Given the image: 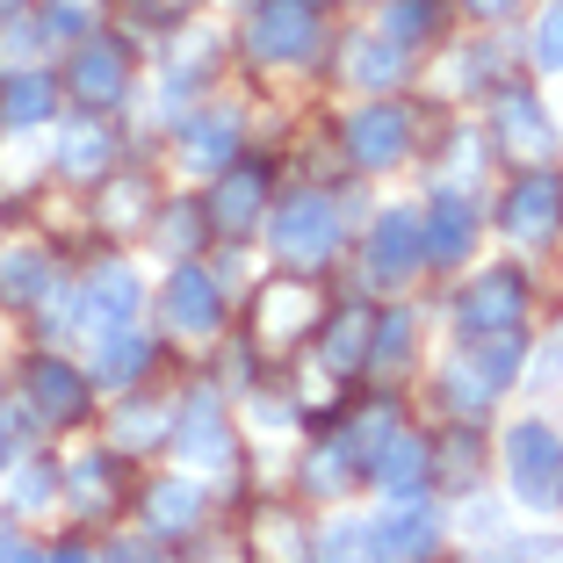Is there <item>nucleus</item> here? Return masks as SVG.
Here are the masks:
<instances>
[{
  "mask_svg": "<svg viewBox=\"0 0 563 563\" xmlns=\"http://www.w3.org/2000/svg\"><path fill=\"white\" fill-rule=\"evenodd\" d=\"M36 275H44V261H36V253H15V261H0V289H8L15 303L36 289Z\"/></svg>",
  "mask_w": 563,
  "mask_h": 563,
  "instance_id": "obj_36",
  "label": "nucleus"
},
{
  "mask_svg": "<svg viewBox=\"0 0 563 563\" xmlns=\"http://www.w3.org/2000/svg\"><path fill=\"white\" fill-rule=\"evenodd\" d=\"M419 261H427V224H419L412 210H390V217L376 224V246H368V267H376V282H405Z\"/></svg>",
  "mask_w": 563,
  "mask_h": 563,
  "instance_id": "obj_7",
  "label": "nucleus"
},
{
  "mask_svg": "<svg viewBox=\"0 0 563 563\" xmlns=\"http://www.w3.org/2000/svg\"><path fill=\"white\" fill-rule=\"evenodd\" d=\"M166 224H174V246H181V253H188V246H202V217L188 210V202H181L174 217H166Z\"/></svg>",
  "mask_w": 563,
  "mask_h": 563,
  "instance_id": "obj_37",
  "label": "nucleus"
},
{
  "mask_svg": "<svg viewBox=\"0 0 563 563\" xmlns=\"http://www.w3.org/2000/svg\"><path fill=\"white\" fill-rule=\"evenodd\" d=\"M181 152H188L196 166H224V159H232V123H188Z\"/></svg>",
  "mask_w": 563,
  "mask_h": 563,
  "instance_id": "obj_28",
  "label": "nucleus"
},
{
  "mask_svg": "<svg viewBox=\"0 0 563 563\" xmlns=\"http://www.w3.org/2000/svg\"><path fill=\"white\" fill-rule=\"evenodd\" d=\"M131 311H137V275L131 267H101V275L87 282V318H95L101 332H123Z\"/></svg>",
  "mask_w": 563,
  "mask_h": 563,
  "instance_id": "obj_14",
  "label": "nucleus"
},
{
  "mask_svg": "<svg viewBox=\"0 0 563 563\" xmlns=\"http://www.w3.org/2000/svg\"><path fill=\"white\" fill-rule=\"evenodd\" d=\"M463 362L477 368L492 390H498V383H514L520 376V332L514 325H506V332H477V340H463Z\"/></svg>",
  "mask_w": 563,
  "mask_h": 563,
  "instance_id": "obj_19",
  "label": "nucleus"
},
{
  "mask_svg": "<svg viewBox=\"0 0 563 563\" xmlns=\"http://www.w3.org/2000/svg\"><path fill=\"white\" fill-rule=\"evenodd\" d=\"M433 30H441V0H390V22H383L390 44H419Z\"/></svg>",
  "mask_w": 563,
  "mask_h": 563,
  "instance_id": "obj_24",
  "label": "nucleus"
},
{
  "mask_svg": "<svg viewBox=\"0 0 563 563\" xmlns=\"http://www.w3.org/2000/svg\"><path fill=\"white\" fill-rule=\"evenodd\" d=\"M44 563H87V549H58V556H44Z\"/></svg>",
  "mask_w": 563,
  "mask_h": 563,
  "instance_id": "obj_41",
  "label": "nucleus"
},
{
  "mask_svg": "<svg viewBox=\"0 0 563 563\" xmlns=\"http://www.w3.org/2000/svg\"><path fill=\"white\" fill-rule=\"evenodd\" d=\"M470 239H477V210L455 196L433 202V224H427V261H463Z\"/></svg>",
  "mask_w": 563,
  "mask_h": 563,
  "instance_id": "obj_17",
  "label": "nucleus"
},
{
  "mask_svg": "<svg viewBox=\"0 0 563 563\" xmlns=\"http://www.w3.org/2000/svg\"><path fill=\"white\" fill-rule=\"evenodd\" d=\"M0 470H8V433H0Z\"/></svg>",
  "mask_w": 563,
  "mask_h": 563,
  "instance_id": "obj_44",
  "label": "nucleus"
},
{
  "mask_svg": "<svg viewBox=\"0 0 563 563\" xmlns=\"http://www.w3.org/2000/svg\"><path fill=\"white\" fill-rule=\"evenodd\" d=\"M73 477H80V484H73V498H80V506H101V498L117 492V484H109V477H117V470H109V455H87Z\"/></svg>",
  "mask_w": 563,
  "mask_h": 563,
  "instance_id": "obj_31",
  "label": "nucleus"
},
{
  "mask_svg": "<svg viewBox=\"0 0 563 563\" xmlns=\"http://www.w3.org/2000/svg\"><path fill=\"white\" fill-rule=\"evenodd\" d=\"M534 556H542V563H563V542H549V549H534Z\"/></svg>",
  "mask_w": 563,
  "mask_h": 563,
  "instance_id": "obj_42",
  "label": "nucleus"
},
{
  "mask_svg": "<svg viewBox=\"0 0 563 563\" xmlns=\"http://www.w3.org/2000/svg\"><path fill=\"white\" fill-rule=\"evenodd\" d=\"M166 318L181 332H210L217 318H224V303H217V282L202 275V267H181V275L166 282Z\"/></svg>",
  "mask_w": 563,
  "mask_h": 563,
  "instance_id": "obj_11",
  "label": "nucleus"
},
{
  "mask_svg": "<svg viewBox=\"0 0 563 563\" xmlns=\"http://www.w3.org/2000/svg\"><path fill=\"white\" fill-rule=\"evenodd\" d=\"M145 362H152L145 340H109V347H101V383H137Z\"/></svg>",
  "mask_w": 563,
  "mask_h": 563,
  "instance_id": "obj_29",
  "label": "nucleus"
},
{
  "mask_svg": "<svg viewBox=\"0 0 563 563\" xmlns=\"http://www.w3.org/2000/svg\"><path fill=\"white\" fill-rule=\"evenodd\" d=\"M332 246H340V210H332L325 196H297V202H282V217H275V253H282V261L318 267Z\"/></svg>",
  "mask_w": 563,
  "mask_h": 563,
  "instance_id": "obj_3",
  "label": "nucleus"
},
{
  "mask_svg": "<svg viewBox=\"0 0 563 563\" xmlns=\"http://www.w3.org/2000/svg\"><path fill=\"white\" fill-rule=\"evenodd\" d=\"M73 95L80 101H117L123 95V51L101 44V36H87L80 58H73Z\"/></svg>",
  "mask_w": 563,
  "mask_h": 563,
  "instance_id": "obj_13",
  "label": "nucleus"
},
{
  "mask_svg": "<svg viewBox=\"0 0 563 563\" xmlns=\"http://www.w3.org/2000/svg\"><path fill=\"white\" fill-rule=\"evenodd\" d=\"M87 22H95V0H51L44 36H87Z\"/></svg>",
  "mask_w": 563,
  "mask_h": 563,
  "instance_id": "obj_32",
  "label": "nucleus"
},
{
  "mask_svg": "<svg viewBox=\"0 0 563 563\" xmlns=\"http://www.w3.org/2000/svg\"><path fill=\"white\" fill-rule=\"evenodd\" d=\"M196 520H202V492L188 477L152 484V528H159V534H188Z\"/></svg>",
  "mask_w": 563,
  "mask_h": 563,
  "instance_id": "obj_21",
  "label": "nucleus"
},
{
  "mask_svg": "<svg viewBox=\"0 0 563 563\" xmlns=\"http://www.w3.org/2000/svg\"><path fill=\"white\" fill-rule=\"evenodd\" d=\"M109 152H117V131H101V123H80V131L58 145V166H66L73 181H87V174H101V166H109Z\"/></svg>",
  "mask_w": 563,
  "mask_h": 563,
  "instance_id": "obj_23",
  "label": "nucleus"
},
{
  "mask_svg": "<svg viewBox=\"0 0 563 563\" xmlns=\"http://www.w3.org/2000/svg\"><path fill=\"white\" fill-rule=\"evenodd\" d=\"M563 224V181L556 174H528V181L506 196V232L520 239V246H549Z\"/></svg>",
  "mask_w": 563,
  "mask_h": 563,
  "instance_id": "obj_5",
  "label": "nucleus"
},
{
  "mask_svg": "<svg viewBox=\"0 0 563 563\" xmlns=\"http://www.w3.org/2000/svg\"><path fill=\"white\" fill-rule=\"evenodd\" d=\"M347 66H354V80L390 87V80H405V44H390V36H354Z\"/></svg>",
  "mask_w": 563,
  "mask_h": 563,
  "instance_id": "obj_22",
  "label": "nucleus"
},
{
  "mask_svg": "<svg viewBox=\"0 0 563 563\" xmlns=\"http://www.w3.org/2000/svg\"><path fill=\"white\" fill-rule=\"evenodd\" d=\"M261 196H267V174H261V166H246V174H232V181L217 188L210 217L224 224V232H246L253 217H261Z\"/></svg>",
  "mask_w": 563,
  "mask_h": 563,
  "instance_id": "obj_20",
  "label": "nucleus"
},
{
  "mask_svg": "<svg viewBox=\"0 0 563 563\" xmlns=\"http://www.w3.org/2000/svg\"><path fill=\"white\" fill-rule=\"evenodd\" d=\"M159 419H166L159 405H131V412H123V427H117V441H123V448H145V441H159V433H166Z\"/></svg>",
  "mask_w": 563,
  "mask_h": 563,
  "instance_id": "obj_35",
  "label": "nucleus"
},
{
  "mask_svg": "<svg viewBox=\"0 0 563 563\" xmlns=\"http://www.w3.org/2000/svg\"><path fill=\"white\" fill-rule=\"evenodd\" d=\"M0 563H44V556H30V549L15 542V528H0Z\"/></svg>",
  "mask_w": 563,
  "mask_h": 563,
  "instance_id": "obj_38",
  "label": "nucleus"
},
{
  "mask_svg": "<svg viewBox=\"0 0 563 563\" xmlns=\"http://www.w3.org/2000/svg\"><path fill=\"white\" fill-rule=\"evenodd\" d=\"M44 117H51V73H15L0 87V123L8 131H36Z\"/></svg>",
  "mask_w": 563,
  "mask_h": 563,
  "instance_id": "obj_18",
  "label": "nucleus"
},
{
  "mask_svg": "<svg viewBox=\"0 0 563 563\" xmlns=\"http://www.w3.org/2000/svg\"><path fill=\"white\" fill-rule=\"evenodd\" d=\"M174 448H181L188 463H202V470H232V433H224V405H217V390H196V398L181 405Z\"/></svg>",
  "mask_w": 563,
  "mask_h": 563,
  "instance_id": "obj_6",
  "label": "nucleus"
},
{
  "mask_svg": "<svg viewBox=\"0 0 563 563\" xmlns=\"http://www.w3.org/2000/svg\"><path fill=\"white\" fill-rule=\"evenodd\" d=\"M318 563H376V534L340 520V528H325V542H318Z\"/></svg>",
  "mask_w": 563,
  "mask_h": 563,
  "instance_id": "obj_26",
  "label": "nucleus"
},
{
  "mask_svg": "<svg viewBox=\"0 0 563 563\" xmlns=\"http://www.w3.org/2000/svg\"><path fill=\"white\" fill-rule=\"evenodd\" d=\"M303 318H311V289H297V282H289V289H267V311H261L267 340H275V332H297Z\"/></svg>",
  "mask_w": 563,
  "mask_h": 563,
  "instance_id": "obj_27",
  "label": "nucleus"
},
{
  "mask_svg": "<svg viewBox=\"0 0 563 563\" xmlns=\"http://www.w3.org/2000/svg\"><path fill=\"white\" fill-rule=\"evenodd\" d=\"M506 484H514L520 506L556 514V506H563V441H556V427L520 419V427L506 433Z\"/></svg>",
  "mask_w": 563,
  "mask_h": 563,
  "instance_id": "obj_1",
  "label": "nucleus"
},
{
  "mask_svg": "<svg viewBox=\"0 0 563 563\" xmlns=\"http://www.w3.org/2000/svg\"><path fill=\"white\" fill-rule=\"evenodd\" d=\"M376 484L390 492V506H412L419 484H427V441L419 433H390L376 448Z\"/></svg>",
  "mask_w": 563,
  "mask_h": 563,
  "instance_id": "obj_9",
  "label": "nucleus"
},
{
  "mask_svg": "<svg viewBox=\"0 0 563 563\" xmlns=\"http://www.w3.org/2000/svg\"><path fill=\"white\" fill-rule=\"evenodd\" d=\"M51 492H58V470L30 463V470H22V484H15V506H22V514H36V506H51Z\"/></svg>",
  "mask_w": 563,
  "mask_h": 563,
  "instance_id": "obj_33",
  "label": "nucleus"
},
{
  "mask_svg": "<svg viewBox=\"0 0 563 563\" xmlns=\"http://www.w3.org/2000/svg\"><path fill=\"white\" fill-rule=\"evenodd\" d=\"M318 0H261V15H253L246 44L253 58H267V66H297V58H311L318 51Z\"/></svg>",
  "mask_w": 563,
  "mask_h": 563,
  "instance_id": "obj_2",
  "label": "nucleus"
},
{
  "mask_svg": "<svg viewBox=\"0 0 563 563\" xmlns=\"http://www.w3.org/2000/svg\"><path fill=\"white\" fill-rule=\"evenodd\" d=\"M368 340H376V311H368V303H347V311L332 318V332H325V368L332 376L368 368Z\"/></svg>",
  "mask_w": 563,
  "mask_h": 563,
  "instance_id": "obj_12",
  "label": "nucleus"
},
{
  "mask_svg": "<svg viewBox=\"0 0 563 563\" xmlns=\"http://www.w3.org/2000/svg\"><path fill=\"white\" fill-rule=\"evenodd\" d=\"M448 405H463V412L477 419L484 405H492V383H484V376H477L470 362H448Z\"/></svg>",
  "mask_w": 563,
  "mask_h": 563,
  "instance_id": "obj_30",
  "label": "nucleus"
},
{
  "mask_svg": "<svg viewBox=\"0 0 563 563\" xmlns=\"http://www.w3.org/2000/svg\"><path fill=\"white\" fill-rule=\"evenodd\" d=\"M534 58H542L549 73H563V0H549L542 30H534Z\"/></svg>",
  "mask_w": 563,
  "mask_h": 563,
  "instance_id": "obj_34",
  "label": "nucleus"
},
{
  "mask_svg": "<svg viewBox=\"0 0 563 563\" xmlns=\"http://www.w3.org/2000/svg\"><path fill=\"white\" fill-rule=\"evenodd\" d=\"M520 303H528L520 275H514V267H492V275H477L463 289V303H455V332H463V340H477V332H506V325H520Z\"/></svg>",
  "mask_w": 563,
  "mask_h": 563,
  "instance_id": "obj_4",
  "label": "nucleus"
},
{
  "mask_svg": "<svg viewBox=\"0 0 563 563\" xmlns=\"http://www.w3.org/2000/svg\"><path fill=\"white\" fill-rule=\"evenodd\" d=\"M498 137H506L514 152H528V159H542V152L556 145V137H549L542 101H534V95H506V101H498Z\"/></svg>",
  "mask_w": 563,
  "mask_h": 563,
  "instance_id": "obj_16",
  "label": "nucleus"
},
{
  "mask_svg": "<svg viewBox=\"0 0 563 563\" xmlns=\"http://www.w3.org/2000/svg\"><path fill=\"white\" fill-rule=\"evenodd\" d=\"M15 8H22V0H0V15H15Z\"/></svg>",
  "mask_w": 563,
  "mask_h": 563,
  "instance_id": "obj_43",
  "label": "nucleus"
},
{
  "mask_svg": "<svg viewBox=\"0 0 563 563\" xmlns=\"http://www.w3.org/2000/svg\"><path fill=\"white\" fill-rule=\"evenodd\" d=\"M354 463H362V448L354 441H332L311 455V492H347L354 484Z\"/></svg>",
  "mask_w": 563,
  "mask_h": 563,
  "instance_id": "obj_25",
  "label": "nucleus"
},
{
  "mask_svg": "<svg viewBox=\"0 0 563 563\" xmlns=\"http://www.w3.org/2000/svg\"><path fill=\"white\" fill-rule=\"evenodd\" d=\"M405 145H412V123H405V109H362V117L347 123V152L362 166H398Z\"/></svg>",
  "mask_w": 563,
  "mask_h": 563,
  "instance_id": "obj_8",
  "label": "nucleus"
},
{
  "mask_svg": "<svg viewBox=\"0 0 563 563\" xmlns=\"http://www.w3.org/2000/svg\"><path fill=\"white\" fill-rule=\"evenodd\" d=\"M109 563H152V549H117Z\"/></svg>",
  "mask_w": 563,
  "mask_h": 563,
  "instance_id": "obj_40",
  "label": "nucleus"
},
{
  "mask_svg": "<svg viewBox=\"0 0 563 563\" xmlns=\"http://www.w3.org/2000/svg\"><path fill=\"white\" fill-rule=\"evenodd\" d=\"M30 398L44 405L58 427H66V419H80V412H87V383L73 376L66 362H36V368H30Z\"/></svg>",
  "mask_w": 563,
  "mask_h": 563,
  "instance_id": "obj_15",
  "label": "nucleus"
},
{
  "mask_svg": "<svg viewBox=\"0 0 563 563\" xmlns=\"http://www.w3.org/2000/svg\"><path fill=\"white\" fill-rule=\"evenodd\" d=\"M514 0H470V15H506Z\"/></svg>",
  "mask_w": 563,
  "mask_h": 563,
  "instance_id": "obj_39",
  "label": "nucleus"
},
{
  "mask_svg": "<svg viewBox=\"0 0 563 563\" xmlns=\"http://www.w3.org/2000/svg\"><path fill=\"white\" fill-rule=\"evenodd\" d=\"M376 534V563H427L433 549H441V528H433V514H419V506H405V514H390Z\"/></svg>",
  "mask_w": 563,
  "mask_h": 563,
  "instance_id": "obj_10",
  "label": "nucleus"
}]
</instances>
